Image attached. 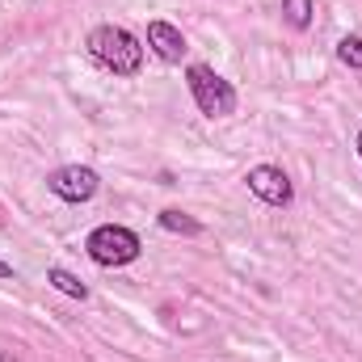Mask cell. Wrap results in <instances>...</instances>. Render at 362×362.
Segmentation results:
<instances>
[{"mask_svg": "<svg viewBox=\"0 0 362 362\" xmlns=\"http://www.w3.org/2000/svg\"><path fill=\"white\" fill-rule=\"evenodd\" d=\"M89 55L101 68H110L114 76H135L144 68V47L122 25H97L89 34Z\"/></svg>", "mask_w": 362, "mask_h": 362, "instance_id": "cell-1", "label": "cell"}, {"mask_svg": "<svg viewBox=\"0 0 362 362\" xmlns=\"http://www.w3.org/2000/svg\"><path fill=\"white\" fill-rule=\"evenodd\" d=\"M185 81H189V97L194 105L206 114V118H228L236 110V89L206 64H189L185 68Z\"/></svg>", "mask_w": 362, "mask_h": 362, "instance_id": "cell-2", "label": "cell"}, {"mask_svg": "<svg viewBox=\"0 0 362 362\" xmlns=\"http://www.w3.org/2000/svg\"><path fill=\"white\" fill-rule=\"evenodd\" d=\"M85 253H89L97 266H131V262L144 253V245H139V236H135L131 228H122V223H101V228L89 232Z\"/></svg>", "mask_w": 362, "mask_h": 362, "instance_id": "cell-3", "label": "cell"}, {"mask_svg": "<svg viewBox=\"0 0 362 362\" xmlns=\"http://www.w3.org/2000/svg\"><path fill=\"white\" fill-rule=\"evenodd\" d=\"M97 185H101V177L93 173L89 165H64V169H55L47 177V189L55 198H64V202H89L97 194Z\"/></svg>", "mask_w": 362, "mask_h": 362, "instance_id": "cell-4", "label": "cell"}, {"mask_svg": "<svg viewBox=\"0 0 362 362\" xmlns=\"http://www.w3.org/2000/svg\"><path fill=\"white\" fill-rule=\"evenodd\" d=\"M249 189L262 198V202H270V206H291V198H295V185L291 177L278 169V165H257V169H249Z\"/></svg>", "mask_w": 362, "mask_h": 362, "instance_id": "cell-5", "label": "cell"}, {"mask_svg": "<svg viewBox=\"0 0 362 362\" xmlns=\"http://www.w3.org/2000/svg\"><path fill=\"white\" fill-rule=\"evenodd\" d=\"M148 47H152L165 64H181V55H185V38H181L177 25H169V21H152V25H148Z\"/></svg>", "mask_w": 362, "mask_h": 362, "instance_id": "cell-6", "label": "cell"}, {"mask_svg": "<svg viewBox=\"0 0 362 362\" xmlns=\"http://www.w3.org/2000/svg\"><path fill=\"white\" fill-rule=\"evenodd\" d=\"M47 282L55 286V291H64V295H72V299H89V286L76 278V274H68L64 266H51L47 270Z\"/></svg>", "mask_w": 362, "mask_h": 362, "instance_id": "cell-7", "label": "cell"}, {"mask_svg": "<svg viewBox=\"0 0 362 362\" xmlns=\"http://www.w3.org/2000/svg\"><path fill=\"white\" fill-rule=\"evenodd\" d=\"M156 219H160V228H165V232H177V236H198V232H202V223H198V219H189V215L177 211V206L160 211Z\"/></svg>", "mask_w": 362, "mask_h": 362, "instance_id": "cell-8", "label": "cell"}, {"mask_svg": "<svg viewBox=\"0 0 362 362\" xmlns=\"http://www.w3.org/2000/svg\"><path fill=\"white\" fill-rule=\"evenodd\" d=\"M312 13H316L312 0H282V17H286L291 30H308L312 25Z\"/></svg>", "mask_w": 362, "mask_h": 362, "instance_id": "cell-9", "label": "cell"}, {"mask_svg": "<svg viewBox=\"0 0 362 362\" xmlns=\"http://www.w3.org/2000/svg\"><path fill=\"white\" fill-rule=\"evenodd\" d=\"M337 55H341V64H350V68H358L362 72V38L358 34L341 38V42H337Z\"/></svg>", "mask_w": 362, "mask_h": 362, "instance_id": "cell-10", "label": "cell"}, {"mask_svg": "<svg viewBox=\"0 0 362 362\" xmlns=\"http://www.w3.org/2000/svg\"><path fill=\"white\" fill-rule=\"evenodd\" d=\"M0 278H13V266H8L4 257H0Z\"/></svg>", "mask_w": 362, "mask_h": 362, "instance_id": "cell-11", "label": "cell"}, {"mask_svg": "<svg viewBox=\"0 0 362 362\" xmlns=\"http://www.w3.org/2000/svg\"><path fill=\"white\" fill-rule=\"evenodd\" d=\"M358 156H362V131H358Z\"/></svg>", "mask_w": 362, "mask_h": 362, "instance_id": "cell-12", "label": "cell"}, {"mask_svg": "<svg viewBox=\"0 0 362 362\" xmlns=\"http://www.w3.org/2000/svg\"><path fill=\"white\" fill-rule=\"evenodd\" d=\"M0 362H8V358H4V354H0Z\"/></svg>", "mask_w": 362, "mask_h": 362, "instance_id": "cell-13", "label": "cell"}]
</instances>
